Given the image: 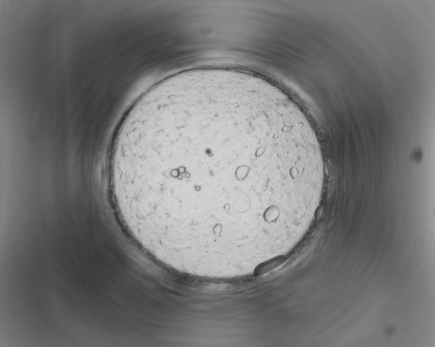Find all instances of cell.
I'll return each instance as SVG.
<instances>
[{
  "label": "cell",
  "mask_w": 435,
  "mask_h": 347,
  "mask_svg": "<svg viewBox=\"0 0 435 347\" xmlns=\"http://www.w3.org/2000/svg\"><path fill=\"white\" fill-rule=\"evenodd\" d=\"M109 180L133 240L171 270L210 279L254 271L303 235L325 163L299 107L251 72L183 71L134 104Z\"/></svg>",
  "instance_id": "6da1fadb"
}]
</instances>
